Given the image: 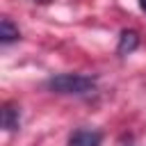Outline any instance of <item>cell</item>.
Returning a JSON list of instances; mask_svg holds the SVG:
<instances>
[{"label": "cell", "mask_w": 146, "mask_h": 146, "mask_svg": "<svg viewBox=\"0 0 146 146\" xmlns=\"http://www.w3.org/2000/svg\"><path fill=\"white\" fill-rule=\"evenodd\" d=\"M18 123H21V112H18V107L5 105V107H2V128H5L7 132H14V130L18 128Z\"/></svg>", "instance_id": "277c9868"}, {"label": "cell", "mask_w": 146, "mask_h": 146, "mask_svg": "<svg viewBox=\"0 0 146 146\" xmlns=\"http://www.w3.org/2000/svg\"><path fill=\"white\" fill-rule=\"evenodd\" d=\"M46 87L55 94H64V96H82V94H89L96 89V78L91 75H82V73H59V75H52Z\"/></svg>", "instance_id": "6da1fadb"}, {"label": "cell", "mask_w": 146, "mask_h": 146, "mask_svg": "<svg viewBox=\"0 0 146 146\" xmlns=\"http://www.w3.org/2000/svg\"><path fill=\"white\" fill-rule=\"evenodd\" d=\"M18 39H21L18 27H16L9 18H2V23H0V41L7 46V43H14V41H18Z\"/></svg>", "instance_id": "5b68a950"}, {"label": "cell", "mask_w": 146, "mask_h": 146, "mask_svg": "<svg viewBox=\"0 0 146 146\" xmlns=\"http://www.w3.org/2000/svg\"><path fill=\"white\" fill-rule=\"evenodd\" d=\"M103 144V132L98 130H89V128H80L75 132H71L66 146H100Z\"/></svg>", "instance_id": "7a4b0ae2"}, {"label": "cell", "mask_w": 146, "mask_h": 146, "mask_svg": "<svg viewBox=\"0 0 146 146\" xmlns=\"http://www.w3.org/2000/svg\"><path fill=\"white\" fill-rule=\"evenodd\" d=\"M139 7H141V9L146 11V0H139Z\"/></svg>", "instance_id": "8992f818"}, {"label": "cell", "mask_w": 146, "mask_h": 146, "mask_svg": "<svg viewBox=\"0 0 146 146\" xmlns=\"http://www.w3.org/2000/svg\"><path fill=\"white\" fill-rule=\"evenodd\" d=\"M36 2H50V0H36Z\"/></svg>", "instance_id": "52a82bcc"}, {"label": "cell", "mask_w": 146, "mask_h": 146, "mask_svg": "<svg viewBox=\"0 0 146 146\" xmlns=\"http://www.w3.org/2000/svg\"><path fill=\"white\" fill-rule=\"evenodd\" d=\"M137 46H139V36H137V32H132V30H123V32H121V36H119L116 52L123 57V55L135 52V50H137Z\"/></svg>", "instance_id": "3957f363"}]
</instances>
